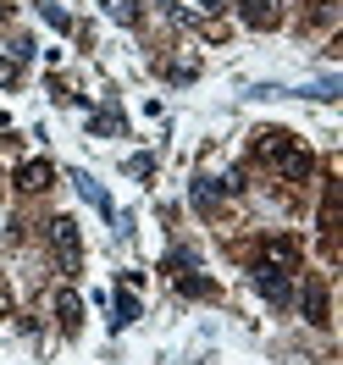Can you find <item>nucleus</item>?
Returning <instances> with one entry per match:
<instances>
[{"label":"nucleus","instance_id":"obj_4","mask_svg":"<svg viewBox=\"0 0 343 365\" xmlns=\"http://www.w3.org/2000/svg\"><path fill=\"white\" fill-rule=\"evenodd\" d=\"M106 11H111L116 23H138V11H133V0H106Z\"/></svg>","mask_w":343,"mask_h":365},{"label":"nucleus","instance_id":"obj_6","mask_svg":"<svg viewBox=\"0 0 343 365\" xmlns=\"http://www.w3.org/2000/svg\"><path fill=\"white\" fill-rule=\"evenodd\" d=\"M11 78H17V67H11V61H0V83H11Z\"/></svg>","mask_w":343,"mask_h":365},{"label":"nucleus","instance_id":"obj_5","mask_svg":"<svg viewBox=\"0 0 343 365\" xmlns=\"http://www.w3.org/2000/svg\"><path fill=\"white\" fill-rule=\"evenodd\" d=\"M138 316V304H133V294H122L116 299V327H122V321H133Z\"/></svg>","mask_w":343,"mask_h":365},{"label":"nucleus","instance_id":"obj_2","mask_svg":"<svg viewBox=\"0 0 343 365\" xmlns=\"http://www.w3.org/2000/svg\"><path fill=\"white\" fill-rule=\"evenodd\" d=\"M304 316L316 321V327H327V288H321V277L304 282Z\"/></svg>","mask_w":343,"mask_h":365},{"label":"nucleus","instance_id":"obj_3","mask_svg":"<svg viewBox=\"0 0 343 365\" xmlns=\"http://www.w3.org/2000/svg\"><path fill=\"white\" fill-rule=\"evenodd\" d=\"M17 182L39 194V188H50V166H45V160H34V166H23V172H17Z\"/></svg>","mask_w":343,"mask_h":365},{"label":"nucleus","instance_id":"obj_1","mask_svg":"<svg viewBox=\"0 0 343 365\" xmlns=\"http://www.w3.org/2000/svg\"><path fill=\"white\" fill-rule=\"evenodd\" d=\"M250 28H277V0H238Z\"/></svg>","mask_w":343,"mask_h":365}]
</instances>
